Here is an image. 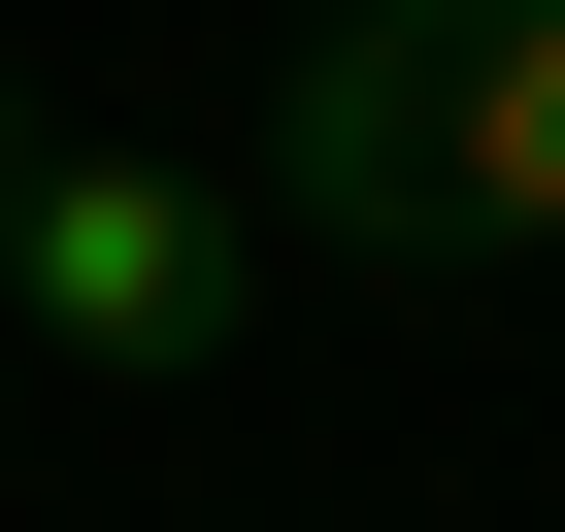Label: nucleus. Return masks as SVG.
<instances>
[{
	"label": "nucleus",
	"instance_id": "1",
	"mask_svg": "<svg viewBox=\"0 0 565 532\" xmlns=\"http://www.w3.org/2000/svg\"><path fill=\"white\" fill-rule=\"evenodd\" d=\"M300 233H565V0H366L300 34V134H266Z\"/></svg>",
	"mask_w": 565,
	"mask_h": 532
},
{
	"label": "nucleus",
	"instance_id": "2",
	"mask_svg": "<svg viewBox=\"0 0 565 532\" xmlns=\"http://www.w3.org/2000/svg\"><path fill=\"white\" fill-rule=\"evenodd\" d=\"M0 300H34L67 366H200V333L266 300V200H233V167H134V134H100V167H34Z\"/></svg>",
	"mask_w": 565,
	"mask_h": 532
},
{
	"label": "nucleus",
	"instance_id": "3",
	"mask_svg": "<svg viewBox=\"0 0 565 532\" xmlns=\"http://www.w3.org/2000/svg\"><path fill=\"white\" fill-rule=\"evenodd\" d=\"M0 233H34V134H0Z\"/></svg>",
	"mask_w": 565,
	"mask_h": 532
},
{
	"label": "nucleus",
	"instance_id": "4",
	"mask_svg": "<svg viewBox=\"0 0 565 532\" xmlns=\"http://www.w3.org/2000/svg\"><path fill=\"white\" fill-rule=\"evenodd\" d=\"M333 34H366V0H333Z\"/></svg>",
	"mask_w": 565,
	"mask_h": 532
}]
</instances>
